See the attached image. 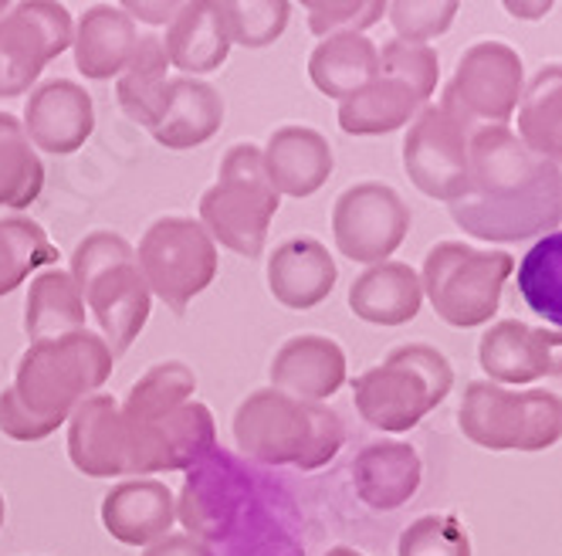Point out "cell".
<instances>
[{
    "mask_svg": "<svg viewBox=\"0 0 562 556\" xmlns=\"http://www.w3.org/2000/svg\"><path fill=\"white\" fill-rule=\"evenodd\" d=\"M285 515H295L289 496L221 448L187 471L177 496L180 526L187 536L207 546H224L271 520H285Z\"/></svg>",
    "mask_w": 562,
    "mask_h": 556,
    "instance_id": "6da1fadb",
    "label": "cell"
},
{
    "mask_svg": "<svg viewBox=\"0 0 562 556\" xmlns=\"http://www.w3.org/2000/svg\"><path fill=\"white\" fill-rule=\"evenodd\" d=\"M234 442L251 462L268 468L315 471L329 465L342 442L346 427L336 411L308 404L281 390H255L234 411Z\"/></svg>",
    "mask_w": 562,
    "mask_h": 556,
    "instance_id": "7a4b0ae2",
    "label": "cell"
},
{
    "mask_svg": "<svg viewBox=\"0 0 562 556\" xmlns=\"http://www.w3.org/2000/svg\"><path fill=\"white\" fill-rule=\"evenodd\" d=\"M86 309L95 315L112 356H123L149 323L153 296L136 265V248L115 231H92L71 252V268Z\"/></svg>",
    "mask_w": 562,
    "mask_h": 556,
    "instance_id": "3957f363",
    "label": "cell"
},
{
    "mask_svg": "<svg viewBox=\"0 0 562 556\" xmlns=\"http://www.w3.org/2000/svg\"><path fill=\"white\" fill-rule=\"evenodd\" d=\"M112 367L115 356L105 340L92 330H78L58 340L31 343L18 360L11 390L31 414L65 424L86 397L102 390Z\"/></svg>",
    "mask_w": 562,
    "mask_h": 556,
    "instance_id": "277c9868",
    "label": "cell"
},
{
    "mask_svg": "<svg viewBox=\"0 0 562 556\" xmlns=\"http://www.w3.org/2000/svg\"><path fill=\"white\" fill-rule=\"evenodd\" d=\"M278 208L281 197L265 174L261 146L234 143L224 153L214 187L200 197V224L207 227L214 245L221 242L234 255L258 258Z\"/></svg>",
    "mask_w": 562,
    "mask_h": 556,
    "instance_id": "5b68a950",
    "label": "cell"
},
{
    "mask_svg": "<svg viewBox=\"0 0 562 556\" xmlns=\"http://www.w3.org/2000/svg\"><path fill=\"white\" fill-rule=\"evenodd\" d=\"M136 265L149 296L167 302L177 315L217 278V245L193 218H159L146 227L136 248Z\"/></svg>",
    "mask_w": 562,
    "mask_h": 556,
    "instance_id": "8992f818",
    "label": "cell"
},
{
    "mask_svg": "<svg viewBox=\"0 0 562 556\" xmlns=\"http://www.w3.org/2000/svg\"><path fill=\"white\" fill-rule=\"evenodd\" d=\"M448 367L427 346L393 349L383 367L367 370L356 380V408L373 427L404 431L420 421L448 390Z\"/></svg>",
    "mask_w": 562,
    "mask_h": 556,
    "instance_id": "52a82bcc",
    "label": "cell"
},
{
    "mask_svg": "<svg viewBox=\"0 0 562 556\" xmlns=\"http://www.w3.org/2000/svg\"><path fill=\"white\" fill-rule=\"evenodd\" d=\"M75 21L55 0H24L0 18V99L31 92L45 65L68 52Z\"/></svg>",
    "mask_w": 562,
    "mask_h": 556,
    "instance_id": "ba28073f",
    "label": "cell"
},
{
    "mask_svg": "<svg viewBox=\"0 0 562 556\" xmlns=\"http://www.w3.org/2000/svg\"><path fill=\"white\" fill-rule=\"evenodd\" d=\"M126 431L133 445V475L139 479H146L149 471H190L217 448L214 414L200 401H187L149 424L126 421Z\"/></svg>",
    "mask_w": 562,
    "mask_h": 556,
    "instance_id": "9c48e42d",
    "label": "cell"
},
{
    "mask_svg": "<svg viewBox=\"0 0 562 556\" xmlns=\"http://www.w3.org/2000/svg\"><path fill=\"white\" fill-rule=\"evenodd\" d=\"M407 231V208L383 184H356L333 208L336 248L352 262L386 258Z\"/></svg>",
    "mask_w": 562,
    "mask_h": 556,
    "instance_id": "30bf717a",
    "label": "cell"
},
{
    "mask_svg": "<svg viewBox=\"0 0 562 556\" xmlns=\"http://www.w3.org/2000/svg\"><path fill=\"white\" fill-rule=\"evenodd\" d=\"M68 458L89 479L133 475L130 431L112 393H92L68 418Z\"/></svg>",
    "mask_w": 562,
    "mask_h": 556,
    "instance_id": "8fae6325",
    "label": "cell"
},
{
    "mask_svg": "<svg viewBox=\"0 0 562 556\" xmlns=\"http://www.w3.org/2000/svg\"><path fill=\"white\" fill-rule=\"evenodd\" d=\"M21 126L34 149H45L52 156H68L82 149L95 130V102L92 96L71 82V78H48L37 89H31L24 102Z\"/></svg>",
    "mask_w": 562,
    "mask_h": 556,
    "instance_id": "7c38bea8",
    "label": "cell"
},
{
    "mask_svg": "<svg viewBox=\"0 0 562 556\" xmlns=\"http://www.w3.org/2000/svg\"><path fill=\"white\" fill-rule=\"evenodd\" d=\"M268 377H271V390H281L289 397H299V401L318 404L342 387L346 353L329 336L302 333V336H292L274 349Z\"/></svg>",
    "mask_w": 562,
    "mask_h": 556,
    "instance_id": "4fadbf2b",
    "label": "cell"
},
{
    "mask_svg": "<svg viewBox=\"0 0 562 556\" xmlns=\"http://www.w3.org/2000/svg\"><path fill=\"white\" fill-rule=\"evenodd\" d=\"M177 523V496L159 479H126L105 492L102 526L126 546H153Z\"/></svg>",
    "mask_w": 562,
    "mask_h": 556,
    "instance_id": "5bb4252c",
    "label": "cell"
},
{
    "mask_svg": "<svg viewBox=\"0 0 562 556\" xmlns=\"http://www.w3.org/2000/svg\"><path fill=\"white\" fill-rule=\"evenodd\" d=\"M268 292L285 309L305 312L336 289V262L315 237H289L268 255Z\"/></svg>",
    "mask_w": 562,
    "mask_h": 556,
    "instance_id": "9a60e30c",
    "label": "cell"
},
{
    "mask_svg": "<svg viewBox=\"0 0 562 556\" xmlns=\"http://www.w3.org/2000/svg\"><path fill=\"white\" fill-rule=\"evenodd\" d=\"M265 174L278 197H312L333 174V146L312 126H281L268 136Z\"/></svg>",
    "mask_w": 562,
    "mask_h": 556,
    "instance_id": "2e32d148",
    "label": "cell"
},
{
    "mask_svg": "<svg viewBox=\"0 0 562 556\" xmlns=\"http://www.w3.org/2000/svg\"><path fill=\"white\" fill-rule=\"evenodd\" d=\"M224 112V96L211 82L180 75L167 82V102L149 133L167 149H196L221 133Z\"/></svg>",
    "mask_w": 562,
    "mask_h": 556,
    "instance_id": "e0dca14e",
    "label": "cell"
},
{
    "mask_svg": "<svg viewBox=\"0 0 562 556\" xmlns=\"http://www.w3.org/2000/svg\"><path fill=\"white\" fill-rule=\"evenodd\" d=\"M139 48V27L136 21L112 4L89 8L75 24V68L92 82H105V78H119L123 68L133 62Z\"/></svg>",
    "mask_w": 562,
    "mask_h": 556,
    "instance_id": "ac0fdd59",
    "label": "cell"
},
{
    "mask_svg": "<svg viewBox=\"0 0 562 556\" xmlns=\"http://www.w3.org/2000/svg\"><path fill=\"white\" fill-rule=\"evenodd\" d=\"M164 48L173 68L187 78L217 71L231 55V34L217 0H190L170 21Z\"/></svg>",
    "mask_w": 562,
    "mask_h": 556,
    "instance_id": "d6986e66",
    "label": "cell"
},
{
    "mask_svg": "<svg viewBox=\"0 0 562 556\" xmlns=\"http://www.w3.org/2000/svg\"><path fill=\"white\" fill-rule=\"evenodd\" d=\"M380 58L370 37L359 31L329 34L308 55V78L312 86L329 99H349L376 78Z\"/></svg>",
    "mask_w": 562,
    "mask_h": 556,
    "instance_id": "ffe728a7",
    "label": "cell"
},
{
    "mask_svg": "<svg viewBox=\"0 0 562 556\" xmlns=\"http://www.w3.org/2000/svg\"><path fill=\"white\" fill-rule=\"evenodd\" d=\"M86 302L75 278L61 268H45L34 275L27 302H24V333L31 343L58 340L86 326Z\"/></svg>",
    "mask_w": 562,
    "mask_h": 556,
    "instance_id": "44dd1931",
    "label": "cell"
},
{
    "mask_svg": "<svg viewBox=\"0 0 562 556\" xmlns=\"http://www.w3.org/2000/svg\"><path fill=\"white\" fill-rule=\"evenodd\" d=\"M404 160L411 177L437 197H451L461 187V146L454 140V130L445 123V115L427 112L420 123L411 130Z\"/></svg>",
    "mask_w": 562,
    "mask_h": 556,
    "instance_id": "7402d4cb",
    "label": "cell"
},
{
    "mask_svg": "<svg viewBox=\"0 0 562 556\" xmlns=\"http://www.w3.org/2000/svg\"><path fill=\"white\" fill-rule=\"evenodd\" d=\"M167 48L159 34H139V48L133 55V62L123 68V75L115 78V99L123 105V112L133 119V123L153 130L159 109L167 102Z\"/></svg>",
    "mask_w": 562,
    "mask_h": 556,
    "instance_id": "603a6c76",
    "label": "cell"
},
{
    "mask_svg": "<svg viewBox=\"0 0 562 556\" xmlns=\"http://www.w3.org/2000/svg\"><path fill=\"white\" fill-rule=\"evenodd\" d=\"M420 305V289L417 278L407 265H380L363 271L349 289V309L367 323H383L396 326L417 315Z\"/></svg>",
    "mask_w": 562,
    "mask_h": 556,
    "instance_id": "cb8c5ba5",
    "label": "cell"
},
{
    "mask_svg": "<svg viewBox=\"0 0 562 556\" xmlns=\"http://www.w3.org/2000/svg\"><path fill=\"white\" fill-rule=\"evenodd\" d=\"M356 492L373 509H396L420 479L417 455L407 445H370L352 465Z\"/></svg>",
    "mask_w": 562,
    "mask_h": 556,
    "instance_id": "d4e9b609",
    "label": "cell"
},
{
    "mask_svg": "<svg viewBox=\"0 0 562 556\" xmlns=\"http://www.w3.org/2000/svg\"><path fill=\"white\" fill-rule=\"evenodd\" d=\"M45 190V164L31 146L21 119L0 112V208L24 211Z\"/></svg>",
    "mask_w": 562,
    "mask_h": 556,
    "instance_id": "484cf974",
    "label": "cell"
},
{
    "mask_svg": "<svg viewBox=\"0 0 562 556\" xmlns=\"http://www.w3.org/2000/svg\"><path fill=\"white\" fill-rule=\"evenodd\" d=\"M417 99L420 96L407 82H400V78H373L370 86H363L349 99H342L339 126L346 133H356V136L396 130L400 123H407L411 119Z\"/></svg>",
    "mask_w": 562,
    "mask_h": 556,
    "instance_id": "4316f807",
    "label": "cell"
},
{
    "mask_svg": "<svg viewBox=\"0 0 562 556\" xmlns=\"http://www.w3.org/2000/svg\"><path fill=\"white\" fill-rule=\"evenodd\" d=\"M58 262V248L31 218H0V299L18 292L34 271Z\"/></svg>",
    "mask_w": 562,
    "mask_h": 556,
    "instance_id": "83f0119b",
    "label": "cell"
},
{
    "mask_svg": "<svg viewBox=\"0 0 562 556\" xmlns=\"http://www.w3.org/2000/svg\"><path fill=\"white\" fill-rule=\"evenodd\" d=\"M193 390H196L193 370L180 360H164V364L149 367L133 383L126 404H119V411H123V418L130 424H149L156 418L177 411L180 404L193 401Z\"/></svg>",
    "mask_w": 562,
    "mask_h": 556,
    "instance_id": "f1b7e54d",
    "label": "cell"
},
{
    "mask_svg": "<svg viewBox=\"0 0 562 556\" xmlns=\"http://www.w3.org/2000/svg\"><path fill=\"white\" fill-rule=\"evenodd\" d=\"M518 292L546 323L562 330V231L546 234L518 265Z\"/></svg>",
    "mask_w": 562,
    "mask_h": 556,
    "instance_id": "f546056e",
    "label": "cell"
},
{
    "mask_svg": "<svg viewBox=\"0 0 562 556\" xmlns=\"http://www.w3.org/2000/svg\"><path fill=\"white\" fill-rule=\"evenodd\" d=\"M231 45H245V48H268L274 45L289 27L292 4L285 0H224L221 4Z\"/></svg>",
    "mask_w": 562,
    "mask_h": 556,
    "instance_id": "4dcf8cb0",
    "label": "cell"
},
{
    "mask_svg": "<svg viewBox=\"0 0 562 556\" xmlns=\"http://www.w3.org/2000/svg\"><path fill=\"white\" fill-rule=\"evenodd\" d=\"M295 515L271 520L245 536H237L221 546V556H305L299 536H295Z\"/></svg>",
    "mask_w": 562,
    "mask_h": 556,
    "instance_id": "1f68e13d",
    "label": "cell"
},
{
    "mask_svg": "<svg viewBox=\"0 0 562 556\" xmlns=\"http://www.w3.org/2000/svg\"><path fill=\"white\" fill-rule=\"evenodd\" d=\"M305 11H308V27L318 37H329L373 24L383 4H323V0H312V4H305Z\"/></svg>",
    "mask_w": 562,
    "mask_h": 556,
    "instance_id": "d6a6232c",
    "label": "cell"
},
{
    "mask_svg": "<svg viewBox=\"0 0 562 556\" xmlns=\"http://www.w3.org/2000/svg\"><path fill=\"white\" fill-rule=\"evenodd\" d=\"M58 427L61 424L31 414L18 401V393L11 387L0 390V431H4L8 438H14V442H42V438H48V434H55Z\"/></svg>",
    "mask_w": 562,
    "mask_h": 556,
    "instance_id": "836d02e7",
    "label": "cell"
},
{
    "mask_svg": "<svg viewBox=\"0 0 562 556\" xmlns=\"http://www.w3.org/2000/svg\"><path fill=\"white\" fill-rule=\"evenodd\" d=\"M139 556H217L207 543H200L187 533H170L164 540H156L153 546H146Z\"/></svg>",
    "mask_w": 562,
    "mask_h": 556,
    "instance_id": "e575fe53",
    "label": "cell"
},
{
    "mask_svg": "<svg viewBox=\"0 0 562 556\" xmlns=\"http://www.w3.org/2000/svg\"><path fill=\"white\" fill-rule=\"evenodd\" d=\"M119 8H123L133 21H143V24H153V27H170V21L180 14V8L183 4H133V0H130V4H119Z\"/></svg>",
    "mask_w": 562,
    "mask_h": 556,
    "instance_id": "d590c367",
    "label": "cell"
},
{
    "mask_svg": "<svg viewBox=\"0 0 562 556\" xmlns=\"http://www.w3.org/2000/svg\"><path fill=\"white\" fill-rule=\"evenodd\" d=\"M326 556H363V553H356V549H349V546H333Z\"/></svg>",
    "mask_w": 562,
    "mask_h": 556,
    "instance_id": "8d00e7d4",
    "label": "cell"
},
{
    "mask_svg": "<svg viewBox=\"0 0 562 556\" xmlns=\"http://www.w3.org/2000/svg\"><path fill=\"white\" fill-rule=\"evenodd\" d=\"M4 520H8V505H4V496H0V526H4Z\"/></svg>",
    "mask_w": 562,
    "mask_h": 556,
    "instance_id": "74e56055",
    "label": "cell"
},
{
    "mask_svg": "<svg viewBox=\"0 0 562 556\" xmlns=\"http://www.w3.org/2000/svg\"><path fill=\"white\" fill-rule=\"evenodd\" d=\"M4 11H11V8L4 4V0H0V18H4Z\"/></svg>",
    "mask_w": 562,
    "mask_h": 556,
    "instance_id": "f35d334b",
    "label": "cell"
}]
</instances>
